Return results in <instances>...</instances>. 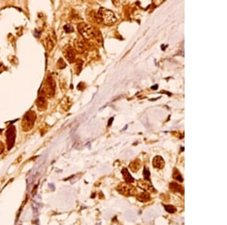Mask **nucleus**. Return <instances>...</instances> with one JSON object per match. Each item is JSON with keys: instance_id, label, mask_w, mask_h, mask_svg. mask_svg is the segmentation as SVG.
<instances>
[{"instance_id": "obj_9", "label": "nucleus", "mask_w": 227, "mask_h": 225, "mask_svg": "<svg viewBox=\"0 0 227 225\" xmlns=\"http://www.w3.org/2000/svg\"><path fill=\"white\" fill-rule=\"evenodd\" d=\"M74 48L78 52H83L85 51V44H84V42L83 40H79V39H77L74 41Z\"/></svg>"}, {"instance_id": "obj_19", "label": "nucleus", "mask_w": 227, "mask_h": 225, "mask_svg": "<svg viewBox=\"0 0 227 225\" xmlns=\"http://www.w3.org/2000/svg\"><path fill=\"white\" fill-rule=\"evenodd\" d=\"M3 150H4V145H3L2 143L0 142V154L2 153V152H3Z\"/></svg>"}, {"instance_id": "obj_8", "label": "nucleus", "mask_w": 227, "mask_h": 225, "mask_svg": "<svg viewBox=\"0 0 227 225\" xmlns=\"http://www.w3.org/2000/svg\"><path fill=\"white\" fill-rule=\"evenodd\" d=\"M152 164H153V166L155 168H157V169H162L164 165H165V162H164V160L163 159V158L161 156H155V157L153 158V161H152Z\"/></svg>"}, {"instance_id": "obj_17", "label": "nucleus", "mask_w": 227, "mask_h": 225, "mask_svg": "<svg viewBox=\"0 0 227 225\" xmlns=\"http://www.w3.org/2000/svg\"><path fill=\"white\" fill-rule=\"evenodd\" d=\"M143 174L145 178H146V180H150V172L149 171H148V169H147L146 167L144 168Z\"/></svg>"}, {"instance_id": "obj_4", "label": "nucleus", "mask_w": 227, "mask_h": 225, "mask_svg": "<svg viewBox=\"0 0 227 225\" xmlns=\"http://www.w3.org/2000/svg\"><path fill=\"white\" fill-rule=\"evenodd\" d=\"M118 190L125 196H133L137 193L135 187L130 186L129 183H120L118 187Z\"/></svg>"}, {"instance_id": "obj_13", "label": "nucleus", "mask_w": 227, "mask_h": 225, "mask_svg": "<svg viewBox=\"0 0 227 225\" xmlns=\"http://www.w3.org/2000/svg\"><path fill=\"white\" fill-rule=\"evenodd\" d=\"M137 198L140 202H147L150 199V196L147 194V193H143L139 194V195H138Z\"/></svg>"}, {"instance_id": "obj_2", "label": "nucleus", "mask_w": 227, "mask_h": 225, "mask_svg": "<svg viewBox=\"0 0 227 225\" xmlns=\"http://www.w3.org/2000/svg\"><path fill=\"white\" fill-rule=\"evenodd\" d=\"M36 119V113L33 111H30L25 114L24 118L22 120V128L24 131H29L34 128V123Z\"/></svg>"}, {"instance_id": "obj_10", "label": "nucleus", "mask_w": 227, "mask_h": 225, "mask_svg": "<svg viewBox=\"0 0 227 225\" xmlns=\"http://www.w3.org/2000/svg\"><path fill=\"white\" fill-rule=\"evenodd\" d=\"M122 174H123V176H124L125 181L127 183H133V182L135 181V180H134L133 177H132L127 168H125V167L123 168V169H122Z\"/></svg>"}, {"instance_id": "obj_18", "label": "nucleus", "mask_w": 227, "mask_h": 225, "mask_svg": "<svg viewBox=\"0 0 227 225\" xmlns=\"http://www.w3.org/2000/svg\"><path fill=\"white\" fill-rule=\"evenodd\" d=\"M64 29L67 33H71L74 31V27H73V26L70 25V24L65 25V26L64 27Z\"/></svg>"}, {"instance_id": "obj_16", "label": "nucleus", "mask_w": 227, "mask_h": 225, "mask_svg": "<svg viewBox=\"0 0 227 225\" xmlns=\"http://www.w3.org/2000/svg\"><path fill=\"white\" fill-rule=\"evenodd\" d=\"M46 46H47V48H48L49 50H52V48H53V43H52V41L51 39L49 38H47L46 40Z\"/></svg>"}, {"instance_id": "obj_14", "label": "nucleus", "mask_w": 227, "mask_h": 225, "mask_svg": "<svg viewBox=\"0 0 227 225\" xmlns=\"http://www.w3.org/2000/svg\"><path fill=\"white\" fill-rule=\"evenodd\" d=\"M164 209H165V210L168 211V213L170 214L175 213L176 211V209L173 205H164Z\"/></svg>"}, {"instance_id": "obj_11", "label": "nucleus", "mask_w": 227, "mask_h": 225, "mask_svg": "<svg viewBox=\"0 0 227 225\" xmlns=\"http://www.w3.org/2000/svg\"><path fill=\"white\" fill-rule=\"evenodd\" d=\"M36 105H37L38 108L40 109V111H44V109H46V106H47L46 99L44 97H40L36 101Z\"/></svg>"}, {"instance_id": "obj_15", "label": "nucleus", "mask_w": 227, "mask_h": 225, "mask_svg": "<svg viewBox=\"0 0 227 225\" xmlns=\"http://www.w3.org/2000/svg\"><path fill=\"white\" fill-rule=\"evenodd\" d=\"M173 177L175 178V179L177 180L178 181H179V182L183 181V177H182V175L180 174V173L178 171V170H175V171H174V173H173Z\"/></svg>"}, {"instance_id": "obj_5", "label": "nucleus", "mask_w": 227, "mask_h": 225, "mask_svg": "<svg viewBox=\"0 0 227 225\" xmlns=\"http://www.w3.org/2000/svg\"><path fill=\"white\" fill-rule=\"evenodd\" d=\"M15 128L14 126H11L8 128L7 132H6V137H7V144H8V150L12 149L14 143V139H15Z\"/></svg>"}, {"instance_id": "obj_12", "label": "nucleus", "mask_w": 227, "mask_h": 225, "mask_svg": "<svg viewBox=\"0 0 227 225\" xmlns=\"http://www.w3.org/2000/svg\"><path fill=\"white\" fill-rule=\"evenodd\" d=\"M170 188L171 190H173V191L174 192H177V193H184L183 188L179 184H178L177 183H175V182L170 183Z\"/></svg>"}, {"instance_id": "obj_1", "label": "nucleus", "mask_w": 227, "mask_h": 225, "mask_svg": "<svg viewBox=\"0 0 227 225\" xmlns=\"http://www.w3.org/2000/svg\"><path fill=\"white\" fill-rule=\"evenodd\" d=\"M96 19L100 23L105 25H111L114 24L117 21L115 14L112 11L108 10L107 8H100L96 15Z\"/></svg>"}, {"instance_id": "obj_22", "label": "nucleus", "mask_w": 227, "mask_h": 225, "mask_svg": "<svg viewBox=\"0 0 227 225\" xmlns=\"http://www.w3.org/2000/svg\"><path fill=\"white\" fill-rule=\"evenodd\" d=\"M161 48H162V50H165V49L167 48V46H163V45H162L161 46Z\"/></svg>"}, {"instance_id": "obj_7", "label": "nucleus", "mask_w": 227, "mask_h": 225, "mask_svg": "<svg viewBox=\"0 0 227 225\" xmlns=\"http://www.w3.org/2000/svg\"><path fill=\"white\" fill-rule=\"evenodd\" d=\"M64 54L65 58H67L68 62L70 63L74 62L75 59V52L74 49L70 46H66L64 49Z\"/></svg>"}, {"instance_id": "obj_3", "label": "nucleus", "mask_w": 227, "mask_h": 225, "mask_svg": "<svg viewBox=\"0 0 227 225\" xmlns=\"http://www.w3.org/2000/svg\"><path fill=\"white\" fill-rule=\"evenodd\" d=\"M77 29L82 36L87 40H90L95 36L93 29L90 24H86V23H81L77 26Z\"/></svg>"}, {"instance_id": "obj_21", "label": "nucleus", "mask_w": 227, "mask_h": 225, "mask_svg": "<svg viewBox=\"0 0 227 225\" xmlns=\"http://www.w3.org/2000/svg\"><path fill=\"white\" fill-rule=\"evenodd\" d=\"M157 87H158V85H157V84H155V85H154L153 86H151V89L154 90H156L157 89Z\"/></svg>"}, {"instance_id": "obj_6", "label": "nucleus", "mask_w": 227, "mask_h": 225, "mask_svg": "<svg viewBox=\"0 0 227 225\" xmlns=\"http://www.w3.org/2000/svg\"><path fill=\"white\" fill-rule=\"evenodd\" d=\"M55 83L54 80L51 77H49L46 82V86H45L46 92L45 93L48 96H52L55 94Z\"/></svg>"}, {"instance_id": "obj_20", "label": "nucleus", "mask_w": 227, "mask_h": 225, "mask_svg": "<svg viewBox=\"0 0 227 225\" xmlns=\"http://www.w3.org/2000/svg\"><path fill=\"white\" fill-rule=\"evenodd\" d=\"M113 121H114V118H110L109 119V121H108V127H109V126H111L112 124V122H113Z\"/></svg>"}]
</instances>
